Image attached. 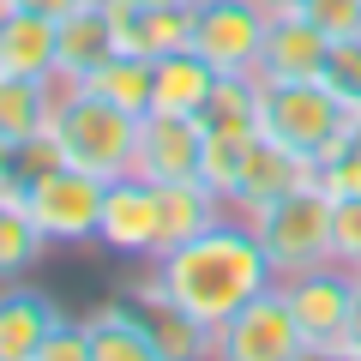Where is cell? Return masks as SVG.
<instances>
[{"mask_svg":"<svg viewBox=\"0 0 361 361\" xmlns=\"http://www.w3.org/2000/svg\"><path fill=\"white\" fill-rule=\"evenodd\" d=\"M331 259L361 271V199H331Z\"/></svg>","mask_w":361,"mask_h":361,"instance_id":"484cf974","label":"cell"},{"mask_svg":"<svg viewBox=\"0 0 361 361\" xmlns=\"http://www.w3.org/2000/svg\"><path fill=\"white\" fill-rule=\"evenodd\" d=\"M133 175L157 180V187L163 180H205V121L199 115H169V109L139 115Z\"/></svg>","mask_w":361,"mask_h":361,"instance_id":"9c48e42d","label":"cell"},{"mask_svg":"<svg viewBox=\"0 0 361 361\" xmlns=\"http://www.w3.org/2000/svg\"><path fill=\"white\" fill-rule=\"evenodd\" d=\"M133 6H193V0H133Z\"/></svg>","mask_w":361,"mask_h":361,"instance_id":"d6a6232c","label":"cell"},{"mask_svg":"<svg viewBox=\"0 0 361 361\" xmlns=\"http://www.w3.org/2000/svg\"><path fill=\"white\" fill-rule=\"evenodd\" d=\"M78 325H85L90 361H163V337H157V319L145 301H103Z\"/></svg>","mask_w":361,"mask_h":361,"instance_id":"7c38bea8","label":"cell"},{"mask_svg":"<svg viewBox=\"0 0 361 361\" xmlns=\"http://www.w3.org/2000/svg\"><path fill=\"white\" fill-rule=\"evenodd\" d=\"M121 54V30H115V13L109 0H78L73 13L61 18V85H85L97 66Z\"/></svg>","mask_w":361,"mask_h":361,"instance_id":"5bb4252c","label":"cell"},{"mask_svg":"<svg viewBox=\"0 0 361 361\" xmlns=\"http://www.w3.org/2000/svg\"><path fill=\"white\" fill-rule=\"evenodd\" d=\"M355 277H361V271H355Z\"/></svg>","mask_w":361,"mask_h":361,"instance_id":"836d02e7","label":"cell"},{"mask_svg":"<svg viewBox=\"0 0 361 361\" xmlns=\"http://www.w3.org/2000/svg\"><path fill=\"white\" fill-rule=\"evenodd\" d=\"M265 25H271V13L259 0H193V37H187V49L205 54L223 78L229 73H259Z\"/></svg>","mask_w":361,"mask_h":361,"instance_id":"52a82bcc","label":"cell"},{"mask_svg":"<svg viewBox=\"0 0 361 361\" xmlns=\"http://www.w3.org/2000/svg\"><path fill=\"white\" fill-rule=\"evenodd\" d=\"M37 361H90V343H85V325L78 319H54L49 325V337H42V349H37Z\"/></svg>","mask_w":361,"mask_h":361,"instance_id":"83f0119b","label":"cell"},{"mask_svg":"<svg viewBox=\"0 0 361 361\" xmlns=\"http://www.w3.org/2000/svg\"><path fill=\"white\" fill-rule=\"evenodd\" d=\"M301 13H307V18H313V25H319L331 42L361 37V0H307Z\"/></svg>","mask_w":361,"mask_h":361,"instance_id":"4316f807","label":"cell"},{"mask_svg":"<svg viewBox=\"0 0 361 361\" xmlns=\"http://www.w3.org/2000/svg\"><path fill=\"white\" fill-rule=\"evenodd\" d=\"M49 133L61 139V157L85 175H133V151H139V115L115 109L109 97H90L85 85H66L54 103Z\"/></svg>","mask_w":361,"mask_h":361,"instance_id":"7a4b0ae2","label":"cell"},{"mask_svg":"<svg viewBox=\"0 0 361 361\" xmlns=\"http://www.w3.org/2000/svg\"><path fill=\"white\" fill-rule=\"evenodd\" d=\"M271 283H277V277H271V259H265V247H259V229L229 211V217H217L211 229H199L193 241L163 247L133 295L169 301V307H180L193 325H205V331L217 337L223 325Z\"/></svg>","mask_w":361,"mask_h":361,"instance_id":"6da1fadb","label":"cell"},{"mask_svg":"<svg viewBox=\"0 0 361 361\" xmlns=\"http://www.w3.org/2000/svg\"><path fill=\"white\" fill-rule=\"evenodd\" d=\"M307 180H313V157H301V151H289V145L253 133L247 151H241V163H235V180H229V193H223V199H229L235 217L253 223L265 205H277L283 193H295V187H307Z\"/></svg>","mask_w":361,"mask_h":361,"instance_id":"ba28073f","label":"cell"},{"mask_svg":"<svg viewBox=\"0 0 361 361\" xmlns=\"http://www.w3.org/2000/svg\"><path fill=\"white\" fill-rule=\"evenodd\" d=\"M259 6H265V13H301L307 0H259Z\"/></svg>","mask_w":361,"mask_h":361,"instance_id":"4dcf8cb0","label":"cell"},{"mask_svg":"<svg viewBox=\"0 0 361 361\" xmlns=\"http://www.w3.org/2000/svg\"><path fill=\"white\" fill-rule=\"evenodd\" d=\"M325 54H331V37L307 13H271L265 49H259V78H271V85H283V78H319Z\"/></svg>","mask_w":361,"mask_h":361,"instance_id":"4fadbf2b","label":"cell"},{"mask_svg":"<svg viewBox=\"0 0 361 361\" xmlns=\"http://www.w3.org/2000/svg\"><path fill=\"white\" fill-rule=\"evenodd\" d=\"M157 211H163V247L193 241L199 229H211L217 217H229L223 193L211 180H163L157 187Z\"/></svg>","mask_w":361,"mask_h":361,"instance_id":"ffe728a7","label":"cell"},{"mask_svg":"<svg viewBox=\"0 0 361 361\" xmlns=\"http://www.w3.org/2000/svg\"><path fill=\"white\" fill-rule=\"evenodd\" d=\"M313 180H319L325 199H361V145L337 139L331 151L313 163Z\"/></svg>","mask_w":361,"mask_h":361,"instance_id":"cb8c5ba5","label":"cell"},{"mask_svg":"<svg viewBox=\"0 0 361 361\" xmlns=\"http://www.w3.org/2000/svg\"><path fill=\"white\" fill-rule=\"evenodd\" d=\"M199 121H205V139H253L259 133V73L217 78V90L199 109Z\"/></svg>","mask_w":361,"mask_h":361,"instance_id":"44dd1931","label":"cell"},{"mask_svg":"<svg viewBox=\"0 0 361 361\" xmlns=\"http://www.w3.org/2000/svg\"><path fill=\"white\" fill-rule=\"evenodd\" d=\"M61 90L54 78H18V73H0V151L30 133H49L54 121V103H61Z\"/></svg>","mask_w":361,"mask_h":361,"instance_id":"d6986e66","label":"cell"},{"mask_svg":"<svg viewBox=\"0 0 361 361\" xmlns=\"http://www.w3.org/2000/svg\"><path fill=\"white\" fill-rule=\"evenodd\" d=\"M103 193L109 180L103 175H85V169L61 163L49 169L42 180H30L25 187V211L30 223L42 229V241H61V247H90L97 241V223H103Z\"/></svg>","mask_w":361,"mask_h":361,"instance_id":"5b68a950","label":"cell"},{"mask_svg":"<svg viewBox=\"0 0 361 361\" xmlns=\"http://www.w3.org/2000/svg\"><path fill=\"white\" fill-rule=\"evenodd\" d=\"M151 85H157V61H145V54H109L97 73L85 78L90 97H109L115 109H127V115H145L151 109Z\"/></svg>","mask_w":361,"mask_h":361,"instance_id":"7402d4cb","label":"cell"},{"mask_svg":"<svg viewBox=\"0 0 361 361\" xmlns=\"http://www.w3.org/2000/svg\"><path fill=\"white\" fill-rule=\"evenodd\" d=\"M217 66L193 49H175V54H157V85H151V109H169V115H199L217 90ZM145 109V115H151Z\"/></svg>","mask_w":361,"mask_h":361,"instance_id":"ac0fdd59","label":"cell"},{"mask_svg":"<svg viewBox=\"0 0 361 361\" xmlns=\"http://www.w3.org/2000/svg\"><path fill=\"white\" fill-rule=\"evenodd\" d=\"M355 271L349 265H313V271H301V277H283V301L295 307V319H301V331L313 337V349L325 355V343H337L343 337V325H349V301H355Z\"/></svg>","mask_w":361,"mask_h":361,"instance_id":"8fae6325","label":"cell"},{"mask_svg":"<svg viewBox=\"0 0 361 361\" xmlns=\"http://www.w3.org/2000/svg\"><path fill=\"white\" fill-rule=\"evenodd\" d=\"M343 139H349V145H361V109H349V127H343Z\"/></svg>","mask_w":361,"mask_h":361,"instance_id":"1f68e13d","label":"cell"},{"mask_svg":"<svg viewBox=\"0 0 361 361\" xmlns=\"http://www.w3.org/2000/svg\"><path fill=\"white\" fill-rule=\"evenodd\" d=\"M0 6H18V13H42V18H66L78 0H0Z\"/></svg>","mask_w":361,"mask_h":361,"instance_id":"f546056e","label":"cell"},{"mask_svg":"<svg viewBox=\"0 0 361 361\" xmlns=\"http://www.w3.org/2000/svg\"><path fill=\"white\" fill-rule=\"evenodd\" d=\"M54 319H61V307L42 289L0 283V361H37V349H42Z\"/></svg>","mask_w":361,"mask_h":361,"instance_id":"e0dca14e","label":"cell"},{"mask_svg":"<svg viewBox=\"0 0 361 361\" xmlns=\"http://www.w3.org/2000/svg\"><path fill=\"white\" fill-rule=\"evenodd\" d=\"M325 85L343 97L349 109H361V37H349V42H331V54H325Z\"/></svg>","mask_w":361,"mask_h":361,"instance_id":"d4e9b609","label":"cell"},{"mask_svg":"<svg viewBox=\"0 0 361 361\" xmlns=\"http://www.w3.org/2000/svg\"><path fill=\"white\" fill-rule=\"evenodd\" d=\"M109 13H115L121 49L145 54V61L187 49V37H193V6H133V0H109Z\"/></svg>","mask_w":361,"mask_h":361,"instance_id":"2e32d148","label":"cell"},{"mask_svg":"<svg viewBox=\"0 0 361 361\" xmlns=\"http://www.w3.org/2000/svg\"><path fill=\"white\" fill-rule=\"evenodd\" d=\"M259 229V247L271 259V277H301L313 265H331V199L319 193V180L283 193L277 205H265L253 217Z\"/></svg>","mask_w":361,"mask_h":361,"instance_id":"277c9868","label":"cell"},{"mask_svg":"<svg viewBox=\"0 0 361 361\" xmlns=\"http://www.w3.org/2000/svg\"><path fill=\"white\" fill-rule=\"evenodd\" d=\"M97 247L127 259H157L163 253V211H157V180L145 175H115L103 193V223H97Z\"/></svg>","mask_w":361,"mask_h":361,"instance_id":"30bf717a","label":"cell"},{"mask_svg":"<svg viewBox=\"0 0 361 361\" xmlns=\"http://www.w3.org/2000/svg\"><path fill=\"white\" fill-rule=\"evenodd\" d=\"M42 253H49V241H42V229L30 223L25 199L0 193V283H18Z\"/></svg>","mask_w":361,"mask_h":361,"instance_id":"603a6c76","label":"cell"},{"mask_svg":"<svg viewBox=\"0 0 361 361\" xmlns=\"http://www.w3.org/2000/svg\"><path fill=\"white\" fill-rule=\"evenodd\" d=\"M0 73H18V78H54L61 73V18L0 6Z\"/></svg>","mask_w":361,"mask_h":361,"instance_id":"9a60e30c","label":"cell"},{"mask_svg":"<svg viewBox=\"0 0 361 361\" xmlns=\"http://www.w3.org/2000/svg\"><path fill=\"white\" fill-rule=\"evenodd\" d=\"M325 355H349V361H361V283H355V301H349V325H343V337H337V343H325Z\"/></svg>","mask_w":361,"mask_h":361,"instance_id":"f1b7e54d","label":"cell"},{"mask_svg":"<svg viewBox=\"0 0 361 361\" xmlns=\"http://www.w3.org/2000/svg\"><path fill=\"white\" fill-rule=\"evenodd\" d=\"M211 355H223V361H301V355H319V349L301 331V319L283 301V289L271 283L211 337Z\"/></svg>","mask_w":361,"mask_h":361,"instance_id":"8992f818","label":"cell"},{"mask_svg":"<svg viewBox=\"0 0 361 361\" xmlns=\"http://www.w3.org/2000/svg\"><path fill=\"white\" fill-rule=\"evenodd\" d=\"M349 127V103L337 97L325 78H283V85H271L259 78V133L289 151L313 157L319 163Z\"/></svg>","mask_w":361,"mask_h":361,"instance_id":"3957f363","label":"cell"}]
</instances>
